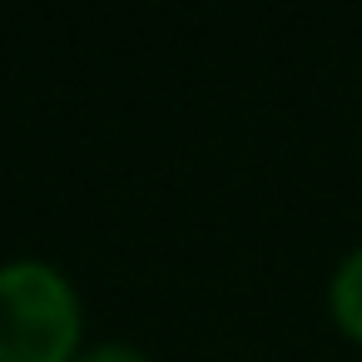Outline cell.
<instances>
[{"label":"cell","mask_w":362,"mask_h":362,"mask_svg":"<svg viewBox=\"0 0 362 362\" xmlns=\"http://www.w3.org/2000/svg\"><path fill=\"white\" fill-rule=\"evenodd\" d=\"M80 298L70 278L40 258L0 263V362H75Z\"/></svg>","instance_id":"obj_1"},{"label":"cell","mask_w":362,"mask_h":362,"mask_svg":"<svg viewBox=\"0 0 362 362\" xmlns=\"http://www.w3.org/2000/svg\"><path fill=\"white\" fill-rule=\"evenodd\" d=\"M327 303H332V322H337L352 342H362V248H352V253L337 263L332 288H327Z\"/></svg>","instance_id":"obj_2"},{"label":"cell","mask_w":362,"mask_h":362,"mask_svg":"<svg viewBox=\"0 0 362 362\" xmlns=\"http://www.w3.org/2000/svg\"><path fill=\"white\" fill-rule=\"evenodd\" d=\"M75 362H149L134 342H100V347H90V352H80Z\"/></svg>","instance_id":"obj_3"}]
</instances>
